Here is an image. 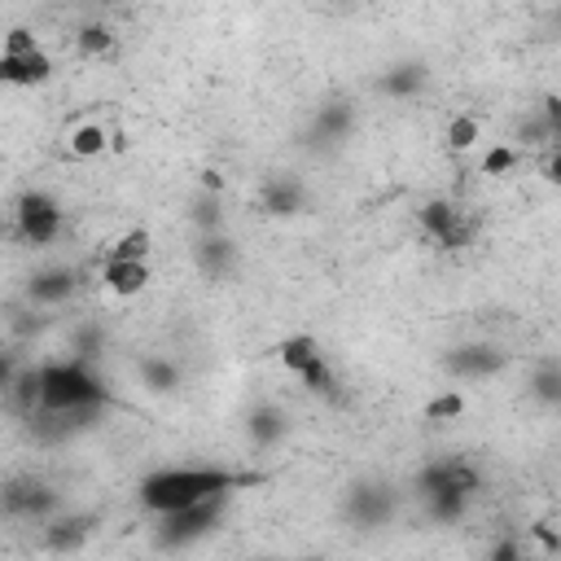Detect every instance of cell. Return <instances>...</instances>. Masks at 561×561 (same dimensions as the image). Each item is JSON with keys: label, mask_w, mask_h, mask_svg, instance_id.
Wrapping results in <instances>:
<instances>
[{"label": "cell", "mask_w": 561, "mask_h": 561, "mask_svg": "<svg viewBox=\"0 0 561 561\" xmlns=\"http://www.w3.org/2000/svg\"><path fill=\"white\" fill-rule=\"evenodd\" d=\"M267 473L259 469H232V465H162V469H149L140 482H136V500L145 513H167V508H180V504H193V500H206V495H219V491H250V486H263Z\"/></svg>", "instance_id": "6da1fadb"}, {"label": "cell", "mask_w": 561, "mask_h": 561, "mask_svg": "<svg viewBox=\"0 0 561 561\" xmlns=\"http://www.w3.org/2000/svg\"><path fill=\"white\" fill-rule=\"evenodd\" d=\"M110 403L114 394L92 359L61 355V359L39 364V408L66 412V416H101Z\"/></svg>", "instance_id": "7a4b0ae2"}, {"label": "cell", "mask_w": 561, "mask_h": 561, "mask_svg": "<svg viewBox=\"0 0 561 561\" xmlns=\"http://www.w3.org/2000/svg\"><path fill=\"white\" fill-rule=\"evenodd\" d=\"M232 500H237V491H219V495H206V500H193V504L153 513V548L180 552V548L202 543L210 530H219V522H224V513H228Z\"/></svg>", "instance_id": "3957f363"}, {"label": "cell", "mask_w": 561, "mask_h": 561, "mask_svg": "<svg viewBox=\"0 0 561 561\" xmlns=\"http://www.w3.org/2000/svg\"><path fill=\"white\" fill-rule=\"evenodd\" d=\"M53 513H61V495H57L44 478H35V473H13V478L0 482V517L44 526Z\"/></svg>", "instance_id": "277c9868"}, {"label": "cell", "mask_w": 561, "mask_h": 561, "mask_svg": "<svg viewBox=\"0 0 561 561\" xmlns=\"http://www.w3.org/2000/svg\"><path fill=\"white\" fill-rule=\"evenodd\" d=\"M66 228V210L53 193L44 188H26L18 202H13V232L26 241V245H53Z\"/></svg>", "instance_id": "5b68a950"}, {"label": "cell", "mask_w": 561, "mask_h": 561, "mask_svg": "<svg viewBox=\"0 0 561 561\" xmlns=\"http://www.w3.org/2000/svg\"><path fill=\"white\" fill-rule=\"evenodd\" d=\"M346 517L359 530H377L394 517V491L386 482H355L346 491Z\"/></svg>", "instance_id": "8992f818"}, {"label": "cell", "mask_w": 561, "mask_h": 561, "mask_svg": "<svg viewBox=\"0 0 561 561\" xmlns=\"http://www.w3.org/2000/svg\"><path fill=\"white\" fill-rule=\"evenodd\" d=\"M504 364H508V355H504L500 346H491V342H469V346H456V351L443 355V368H447L456 381L495 377V373H504Z\"/></svg>", "instance_id": "52a82bcc"}, {"label": "cell", "mask_w": 561, "mask_h": 561, "mask_svg": "<svg viewBox=\"0 0 561 561\" xmlns=\"http://www.w3.org/2000/svg\"><path fill=\"white\" fill-rule=\"evenodd\" d=\"M57 75V61L48 57V48H35V53H0V88H44L48 79Z\"/></svg>", "instance_id": "ba28073f"}, {"label": "cell", "mask_w": 561, "mask_h": 561, "mask_svg": "<svg viewBox=\"0 0 561 561\" xmlns=\"http://www.w3.org/2000/svg\"><path fill=\"white\" fill-rule=\"evenodd\" d=\"M149 280H153L149 259H105L101 263V285L114 298H136L149 289Z\"/></svg>", "instance_id": "9c48e42d"}, {"label": "cell", "mask_w": 561, "mask_h": 561, "mask_svg": "<svg viewBox=\"0 0 561 561\" xmlns=\"http://www.w3.org/2000/svg\"><path fill=\"white\" fill-rule=\"evenodd\" d=\"M79 289V267H44L26 280V302L31 307H61Z\"/></svg>", "instance_id": "30bf717a"}, {"label": "cell", "mask_w": 561, "mask_h": 561, "mask_svg": "<svg viewBox=\"0 0 561 561\" xmlns=\"http://www.w3.org/2000/svg\"><path fill=\"white\" fill-rule=\"evenodd\" d=\"M193 263H197V272L210 276V280L228 276L232 263H237V250H232L228 232H197V237H193Z\"/></svg>", "instance_id": "8fae6325"}, {"label": "cell", "mask_w": 561, "mask_h": 561, "mask_svg": "<svg viewBox=\"0 0 561 561\" xmlns=\"http://www.w3.org/2000/svg\"><path fill=\"white\" fill-rule=\"evenodd\" d=\"M259 210L289 219V215L307 210V188H302L298 180H289V175H272V180H263V188H259Z\"/></svg>", "instance_id": "7c38bea8"}, {"label": "cell", "mask_w": 561, "mask_h": 561, "mask_svg": "<svg viewBox=\"0 0 561 561\" xmlns=\"http://www.w3.org/2000/svg\"><path fill=\"white\" fill-rule=\"evenodd\" d=\"M245 434H250L254 447H276V443L289 434V416H285V408H276V403H259V408H250V412H245Z\"/></svg>", "instance_id": "4fadbf2b"}, {"label": "cell", "mask_w": 561, "mask_h": 561, "mask_svg": "<svg viewBox=\"0 0 561 561\" xmlns=\"http://www.w3.org/2000/svg\"><path fill=\"white\" fill-rule=\"evenodd\" d=\"M92 517L88 513H53L48 522H44V543L48 548H57V552H66V548H79L88 535H92Z\"/></svg>", "instance_id": "5bb4252c"}, {"label": "cell", "mask_w": 561, "mask_h": 561, "mask_svg": "<svg viewBox=\"0 0 561 561\" xmlns=\"http://www.w3.org/2000/svg\"><path fill=\"white\" fill-rule=\"evenodd\" d=\"M425 79H430L425 61H399V66H390V70L377 79V88H381L390 101H412V96H421Z\"/></svg>", "instance_id": "9a60e30c"}, {"label": "cell", "mask_w": 561, "mask_h": 561, "mask_svg": "<svg viewBox=\"0 0 561 561\" xmlns=\"http://www.w3.org/2000/svg\"><path fill=\"white\" fill-rule=\"evenodd\" d=\"M351 127H355V110L346 101H333V105H320L316 110L311 136H316V145H337V140L351 136Z\"/></svg>", "instance_id": "2e32d148"}, {"label": "cell", "mask_w": 561, "mask_h": 561, "mask_svg": "<svg viewBox=\"0 0 561 561\" xmlns=\"http://www.w3.org/2000/svg\"><path fill=\"white\" fill-rule=\"evenodd\" d=\"M421 504H425V513H430V522H443V526H456L465 513H469V504H473V491H460V486H438V491H430V495H421Z\"/></svg>", "instance_id": "e0dca14e"}, {"label": "cell", "mask_w": 561, "mask_h": 561, "mask_svg": "<svg viewBox=\"0 0 561 561\" xmlns=\"http://www.w3.org/2000/svg\"><path fill=\"white\" fill-rule=\"evenodd\" d=\"M188 224H193V232H228L224 197L215 188H197L188 202Z\"/></svg>", "instance_id": "ac0fdd59"}, {"label": "cell", "mask_w": 561, "mask_h": 561, "mask_svg": "<svg viewBox=\"0 0 561 561\" xmlns=\"http://www.w3.org/2000/svg\"><path fill=\"white\" fill-rule=\"evenodd\" d=\"M316 355H320L316 333H289V337H280V342H276V359H280V368H285L289 377H298Z\"/></svg>", "instance_id": "d6986e66"}, {"label": "cell", "mask_w": 561, "mask_h": 561, "mask_svg": "<svg viewBox=\"0 0 561 561\" xmlns=\"http://www.w3.org/2000/svg\"><path fill=\"white\" fill-rule=\"evenodd\" d=\"M66 149H70V158H79V162L101 158V153L110 149V131H105V123H79V127H70Z\"/></svg>", "instance_id": "ffe728a7"}, {"label": "cell", "mask_w": 561, "mask_h": 561, "mask_svg": "<svg viewBox=\"0 0 561 561\" xmlns=\"http://www.w3.org/2000/svg\"><path fill=\"white\" fill-rule=\"evenodd\" d=\"M298 381L311 390V394H320V399H329V403H342L346 394H342V381H337V373H333V364L324 359V351L298 373Z\"/></svg>", "instance_id": "44dd1931"}, {"label": "cell", "mask_w": 561, "mask_h": 561, "mask_svg": "<svg viewBox=\"0 0 561 561\" xmlns=\"http://www.w3.org/2000/svg\"><path fill=\"white\" fill-rule=\"evenodd\" d=\"M530 399L543 403V408H561V364L557 359H543L535 373H530Z\"/></svg>", "instance_id": "7402d4cb"}, {"label": "cell", "mask_w": 561, "mask_h": 561, "mask_svg": "<svg viewBox=\"0 0 561 561\" xmlns=\"http://www.w3.org/2000/svg\"><path fill=\"white\" fill-rule=\"evenodd\" d=\"M136 368H140V381H145L149 390H158V394L180 386V368H175V359H158V355H145Z\"/></svg>", "instance_id": "603a6c76"}, {"label": "cell", "mask_w": 561, "mask_h": 561, "mask_svg": "<svg viewBox=\"0 0 561 561\" xmlns=\"http://www.w3.org/2000/svg\"><path fill=\"white\" fill-rule=\"evenodd\" d=\"M425 421H434V425H447V421H460L465 416V394L456 390V386H447V390H438L430 403H425V412H421Z\"/></svg>", "instance_id": "cb8c5ba5"}, {"label": "cell", "mask_w": 561, "mask_h": 561, "mask_svg": "<svg viewBox=\"0 0 561 561\" xmlns=\"http://www.w3.org/2000/svg\"><path fill=\"white\" fill-rule=\"evenodd\" d=\"M75 48L83 57H105V53H114V31L105 22H83L75 35Z\"/></svg>", "instance_id": "d4e9b609"}, {"label": "cell", "mask_w": 561, "mask_h": 561, "mask_svg": "<svg viewBox=\"0 0 561 561\" xmlns=\"http://www.w3.org/2000/svg\"><path fill=\"white\" fill-rule=\"evenodd\" d=\"M149 250H153V232H149V228H127V232L105 250V259H149Z\"/></svg>", "instance_id": "484cf974"}, {"label": "cell", "mask_w": 561, "mask_h": 561, "mask_svg": "<svg viewBox=\"0 0 561 561\" xmlns=\"http://www.w3.org/2000/svg\"><path fill=\"white\" fill-rule=\"evenodd\" d=\"M101 351H105V329H101V324H75V333H70V355L96 364Z\"/></svg>", "instance_id": "4316f807"}, {"label": "cell", "mask_w": 561, "mask_h": 561, "mask_svg": "<svg viewBox=\"0 0 561 561\" xmlns=\"http://www.w3.org/2000/svg\"><path fill=\"white\" fill-rule=\"evenodd\" d=\"M517 162H522V149L517 145H491L482 153V175H508Z\"/></svg>", "instance_id": "83f0119b"}, {"label": "cell", "mask_w": 561, "mask_h": 561, "mask_svg": "<svg viewBox=\"0 0 561 561\" xmlns=\"http://www.w3.org/2000/svg\"><path fill=\"white\" fill-rule=\"evenodd\" d=\"M478 136H482V127H478L473 114H456V118L447 123V145H451V149H469V145H478Z\"/></svg>", "instance_id": "f1b7e54d"}, {"label": "cell", "mask_w": 561, "mask_h": 561, "mask_svg": "<svg viewBox=\"0 0 561 561\" xmlns=\"http://www.w3.org/2000/svg\"><path fill=\"white\" fill-rule=\"evenodd\" d=\"M35 48H44V44H39V35H35L31 26H9L4 39H0V53H9V57H18V53H35Z\"/></svg>", "instance_id": "f546056e"}, {"label": "cell", "mask_w": 561, "mask_h": 561, "mask_svg": "<svg viewBox=\"0 0 561 561\" xmlns=\"http://www.w3.org/2000/svg\"><path fill=\"white\" fill-rule=\"evenodd\" d=\"M530 535L539 539V548H543L548 557H557V552H561V535L552 530V522H535V526H530Z\"/></svg>", "instance_id": "4dcf8cb0"}, {"label": "cell", "mask_w": 561, "mask_h": 561, "mask_svg": "<svg viewBox=\"0 0 561 561\" xmlns=\"http://www.w3.org/2000/svg\"><path fill=\"white\" fill-rule=\"evenodd\" d=\"M491 561H522L526 557V548L517 543V539H500V543H491V552H486Z\"/></svg>", "instance_id": "1f68e13d"}, {"label": "cell", "mask_w": 561, "mask_h": 561, "mask_svg": "<svg viewBox=\"0 0 561 561\" xmlns=\"http://www.w3.org/2000/svg\"><path fill=\"white\" fill-rule=\"evenodd\" d=\"M18 351H0V394L9 390V381H13V373H18Z\"/></svg>", "instance_id": "d6a6232c"}]
</instances>
